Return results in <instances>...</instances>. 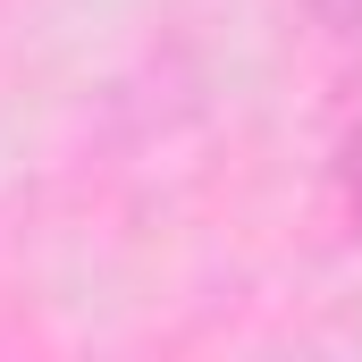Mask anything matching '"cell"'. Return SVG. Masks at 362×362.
Instances as JSON below:
<instances>
[{
  "label": "cell",
  "mask_w": 362,
  "mask_h": 362,
  "mask_svg": "<svg viewBox=\"0 0 362 362\" xmlns=\"http://www.w3.org/2000/svg\"><path fill=\"white\" fill-rule=\"evenodd\" d=\"M329 185H337V211H346V228H362V127H346V135H337Z\"/></svg>",
  "instance_id": "1"
}]
</instances>
